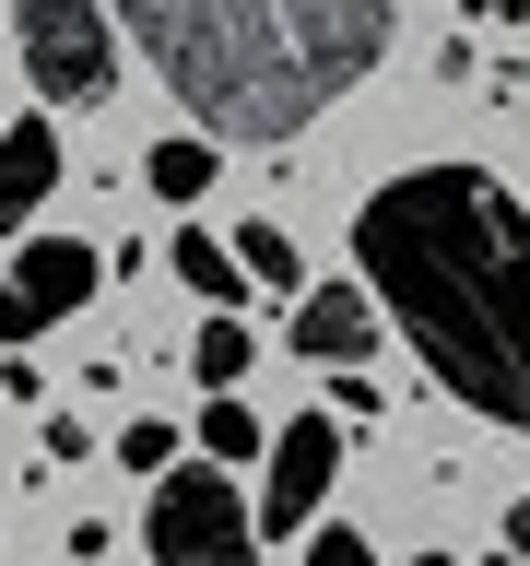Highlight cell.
<instances>
[{
  "label": "cell",
  "instance_id": "9a60e30c",
  "mask_svg": "<svg viewBox=\"0 0 530 566\" xmlns=\"http://www.w3.org/2000/svg\"><path fill=\"white\" fill-rule=\"evenodd\" d=\"M295 566H378V543H365V531H307Z\"/></svg>",
  "mask_w": 530,
  "mask_h": 566
},
{
  "label": "cell",
  "instance_id": "7a4b0ae2",
  "mask_svg": "<svg viewBox=\"0 0 530 566\" xmlns=\"http://www.w3.org/2000/svg\"><path fill=\"white\" fill-rule=\"evenodd\" d=\"M201 142H295L389 60V0H106Z\"/></svg>",
  "mask_w": 530,
  "mask_h": 566
},
{
  "label": "cell",
  "instance_id": "2e32d148",
  "mask_svg": "<svg viewBox=\"0 0 530 566\" xmlns=\"http://www.w3.org/2000/svg\"><path fill=\"white\" fill-rule=\"evenodd\" d=\"M495 543H507V555L530 566V495H519V507H507V531H495Z\"/></svg>",
  "mask_w": 530,
  "mask_h": 566
},
{
  "label": "cell",
  "instance_id": "30bf717a",
  "mask_svg": "<svg viewBox=\"0 0 530 566\" xmlns=\"http://www.w3.org/2000/svg\"><path fill=\"white\" fill-rule=\"evenodd\" d=\"M236 272L259 283V295H307V260H295V237H283V224H236Z\"/></svg>",
  "mask_w": 530,
  "mask_h": 566
},
{
  "label": "cell",
  "instance_id": "7c38bea8",
  "mask_svg": "<svg viewBox=\"0 0 530 566\" xmlns=\"http://www.w3.org/2000/svg\"><path fill=\"white\" fill-rule=\"evenodd\" d=\"M259 449H272V424L247 413L236 389H212V413H201V460H224V472H236V460H259Z\"/></svg>",
  "mask_w": 530,
  "mask_h": 566
},
{
  "label": "cell",
  "instance_id": "6da1fadb",
  "mask_svg": "<svg viewBox=\"0 0 530 566\" xmlns=\"http://www.w3.org/2000/svg\"><path fill=\"white\" fill-rule=\"evenodd\" d=\"M353 283L424 378L530 437V201L495 166H401L353 212Z\"/></svg>",
  "mask_w": 530,
  "mask_h": 566
},
{
  "label": "cell",
  "instance_id": "ac0fdd59",
  "mask_svg": "<svg viewBox=\"0 0 530 566\" xmlns=\"http://www.w3.org/2000/svg\"><path fill=\"white\" fill-rule=\"evenodd\" d=\"M413 566H448V555H413Z\"/></svg>",
  "mask_w": 530,
  "mask_h": 566
},
{
  "label": "cell",
  "instance_id": "9c48e42d",
  "mask_svg": "<svg viewBox=\"0 0 530 566\" xmlns=\"http://www.w3.org/2000/svg\"><path fill=\"white\" fill-rule=\"evenodd\" d=\"M166 260H177V283H189V295H201V307H212V318H236V307H247V295H259V283H247V272H236V248L212 237V224H177V237H166Z\"/></svg>",
  "mask_w": 530,
  "mask_h": 566
},
{
  "label": "cell",
  "instance_id": "d6986e66",
  "mask_svg": "<svg viewBox=\"0 0 530 566\" xmlns=\"http://www.w3.org/2000/svg\"><path fill=\"white\" fill-rule=\"evenodd\" d=\"M484 566H519V555H484Z\"/></svg>",
  "mask_w": 530,
  "mask_h": 566
},
{
  "label": "cell",
  "instance_id": "ba28073f",
  "mask_svg": "<svg viewBox=\"0 0 530 566\" xmlns=\"http://www.w3.org/2000/svg\"><path fill=\"white\" fill-rule=\"evenodd\" d=\"M60 130H47V118H12V130H0V237H24L35 212L60 201Z\"/></svg>",
  "mask_w": 530,
  "mask_h": 566
},
{
  "label": "cell",
  "instance_id": "8fae6325",
  "mask_svg": "<svg viewBox=\"0 0 530 566\" xmlns=\"http://www.w3.org/2000/svg\"><path fill=\"white\" fill-rule=\"evenodd\" d=\"M212 166H224V154H212L201 130H177V142H153V154H141V177H153V201H201V189H212Z\"/></svg>",
  "mask_w": 530,
  "mask_h": 566
},
{
  "label": "cell",
  "instance_id": "5bb4252c",
  "mask_svg": "<svg viewBox=\"0 0 530 566\" xmlns=\"http://www.w3.org/2000/svg\"><path fill=\"white\" fill-rule=\"evenodd\" d=\"M118 460H130V472H166V460H177V424H118Z\"/></svg>",
  "mask_w": 530,
  "mask_h": 566
},
{
  "label": "cell",
  "instance_id": "8992f818",
  "mask_svg": "<svg viewBox=\"0 0 530 566\" xmlns=\"http://www.w3.org/2000/svg\"><path fill=\"white\" fill-rule=\"evenodd\" d=\"M330 472H342V413H295V424H272V449H259V495H247L259 543H272V531H295V543H307Z\"/></svg>",
  "mask_w": 530,
  "mask_h": 566
},
{
  "label": "cell",
  "instance_id": "5b68a950",
  "mask_svg": "<svg viewBox=\"0 0 530 566\" xmlns=\"http://www.w3.org/2000/svg\"><path fill=\"white\" fill-rule=\"evenodd\" d=\"M95 283H106V248L95 237H24V248H12V272H0V343H12V354L47 343L60 318L95 307Z\"/></svg>",
  "mask_w": 530,
  "mask_h": 566
},
{
  "label": "cell",
  "instance_id": "52a82bcc",
  "mask_svg": "<svg viewBox=\"0 0 530 566\" xmlns=\"http://www.w3.org/2000/svg\"><path fill=\"white\" fill-rule=\"evenodd\" d=\"M378 343H389V318H378L365 283H307V295H295V354H307V366H365Z\"/></svg>",
  "mask_w": 530,
  "mask_h": 566
},
{
  "label": "cell",
  "instance_id": "e0dca14e",
  "mask_svg": "<svg viewBox=\"0 0 530 566\" xmlns=\"http://www.w3.org/2000/svg\"><path fill=\"white\" fill-rule=\"evenodd\" d=\"M471 12H507V0H471Z\"/></svg>",
  "mask_w": 530,
  "mask_h": 566
},
{
  "label": "cell",
  "instance_id": "4fadbf2b",
  "mask_svg": "<svg viewBox=\"0 0 530 566\" xmlns=\"http://www.w3.org/2000/svg\"><path fill=\"white\" fill-rule=\"evenodd\" d=\"M247 366H259V343H247V318H201V343H189V378H201V389H236Z\"/></svg>",
  "mask_w": 530,
  "mask_h": 566
},
{
  "label": "cell",
  "instance_id": "3957f363",
  "mask_svg": "<svg viewBox=\"0 0 530 566\" xmlns=\"http://www.w3.org/2000/svg\"><path fill=\"white\" fill-rule=\"evenodd\" d=\"M141 543H153V566H259V520H247L224 460H166Z\"/></svg>",
  "mask_w": 530,
  "mask_h": 566
},
{
  "label": "cell",
  "instance_id": "277c9868",
  "mask_svg": "<svg viewBox=\"0 0 530 566\" xmlns=\"http://www.w3.org/2000/svg\"><path fill=\"white\" fill-rule=\"evenodd\" d=\"M12 48L47 106H95L118 83V12L106 0H12Z\"/></svg>",
  "mask_w": 530,
  "mask_h": 566
}]
</instances>
